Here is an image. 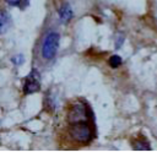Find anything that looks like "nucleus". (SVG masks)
Segmentation results:
<instances>
[{
    "label": "nucleus",
    "instance_id": "nucleus-1",
    "mask_svg": "<svg viewBox=\"0 0 157 152\" xmlns=\"http://www.w3.org/2000/svg\"><path fill=\"white\" fill-rule=\"evenodd\" d=\"M69 134L72 140H75L78 143H87L93 137L92 126L88 121H78L70 124Z\"/></svg>",
    "mask_w": 157,
    "mask_h": 152
},
{
    "label": "nucleus",
    "instance_id": "nucleus-2",
    "mask_svg": "<svg viewBox=\"0 0 157 152\" xmlns=\"http://www.w3.org/2000/svg\"><path fill=\"white\" fill-rule=\"evenodd\" d=\"M60 43V34L55 31H50L44 36L42 43V56L45 60H53L58 53Z\"/></svg>",
    "mask_w": 157,
    "mask_h": 152
},
{
    "label": "nucleus",
    "instance_id": "nucleus-3",
    "mask_svg": "<svg viewBox=\"0 0 157 152\" xmlns=\"http://www.w3.org/2000/svg\"><path fill=\"white\" fill-rule=\"evenodd\" d=\"M67 121L69 124L78 123V121H88V110L85 103L75 102L71 104L67 112Z\"/></svg>",
    "mask_w": 157,
    "mask_h": 152
},
{
    "label": "nucleus",
    "instance_id": "nucleus-4",
    "mask_svg": "<svg viewBox=\"0 0 157 152\" xmlns=\"http://www.w3.org/2000/svg\"><path fill=\"white\" fill-rule=\"evenodd\" d=\"M40 89V75L36 69H32L23 82V93L32 94Z\"/></svg>",
    "mask_w": 157,
    "mask_h": 152
},
{
    "label": "nucleus",
    "instance_id": "nucleus-5",
    "mask_svg": "<svg viewBox=\"0 0 157 152\" xmlns=\"http://www.w3.org/2000/svg\"><path fill=\"white\" fill-rule=\"evenodd\" d=\"M58 15H59V20L61 23L66 25L71 21V18L74 17V11L71 9V5L69 2H64L60 9L58 10Z\"/></svg>",
    "mask_w": 157,
    "mask_h": 152
},
{
    "label": "nucleus",
    "instance_id": "nucleus-6",
    "mask_svg": "<svg viewBox=\"0 0 157 152\" xmlns=\"http://www.w3.org/2000/svg\"><path fill=\"white\" fill-rule=\"evenodd\" d=\"M131 145H132V148H134V150H137V151H150V150H151L148 141H147L144 136H137V137H135V139L131 141Z\"/></svg>",
    "mask_w": 157,
    "mask_h": 152
},
{
    "label": "nucleus",
    "instance_id": "nucleus-7",
    "mask_svg": "<svg viewBox=\"0 0 157 152\" xmlns=\"http://www.w3.org/2000/svg\"><path fill=\"white\" fill-rule=\"evenodd\" d=\"M10 23H11V17L10 15L6 12V10H1V13H0V33L4 34L7 28L10 27Z\"/></svg>",
    "mask_w": 157,
    "mask_h": 152
},
{
    "label": "nucleus",
    "instance_id": "nucleus-8",
    "mask_svg": "<svg viewBox=\"0 0 157 152\" xmlns=\"http://www.w3.org/2000/svg\"><path fill=\"white\" fill-rule=\"evenodd\" d=\"M108 64H109V66H110L112 69H117V67H119V66L123 64V59H121V56H119V55H112V56L108 59Z\"/></svg>",
    "mask_w": 157,
    "mask_h": 152
},
{
    "label": "nucleus",
    "instance_id": "nucleus-9",
    "mask_svg": "<svg viewBox=\"0 0 157 152\" xmlns=\"http://www.w3.org/2000/svg\"><path fill=\"white\" fill-rule=\"evenodd\" d=\"M10 6H17V7H25L29 4V0H5Z\"/></svg>",
    "mask_w": 157,
    "mask_h": 152
},
{
    "label": "nucleus",
    "instance_id": "nucleus-10",
    "mask_svg": "<svg viewBox=\"0 0 157 152\" xmlns=\"http://www.w3.org/2000/svg\"><path fill=\"white\" fill-rule=\"evenodd\" d=\"M124 40H125L124 34H123V33H118V34L115 36L114 48H115V49H120V48H121V45H123V43H124Z\"/></svg>",
    "mask_w": 157,
    "mask_h": 152
},
{
    "label": "nucleus",
    "instance_id": "nucleus-11",
    "mask_svg": "<svg viewBox=\"0 0 157 152\" xmlns=\"http://www.w3.org/2000/svg\"><path fill=\"white\" fill-rule=\"evenodd\" d=\"M11 61H12V64H15V65H22L23 63H25V56L22 55V54H16V55H13L12 58H11Z\"/></svg>",
    "mask_w": 157,
    "mask_h": 152
}]
</instances>
